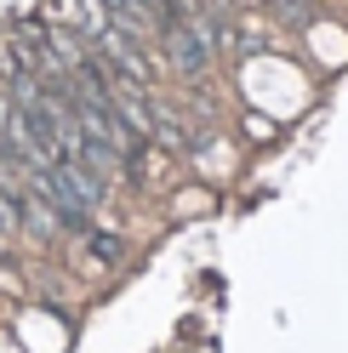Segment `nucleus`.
Wrapping results in <instances>:
<instances>
[{
    "mask_svg": "<svg viewBox=\"0 0 348 353\" xmlns=\"http://www.w3.org/2000/svg\"><path fill=\"white\" fill-rule=\"evenodd\" d=\"M92 251H97L103 262H115V256H120V239H115V234H92Z\"/></svg>",
    "mask_w": 348,
    "mask_h": 353,
    "instance_id": "f257e3e1",
    "label": "nucleus"
}]
</instances>
